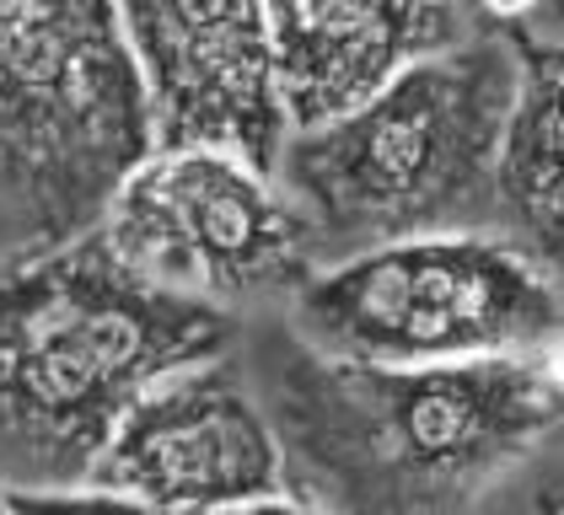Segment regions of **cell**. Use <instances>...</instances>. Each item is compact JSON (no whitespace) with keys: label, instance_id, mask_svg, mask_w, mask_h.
Here are the masks:
<instances>
[{"label":"cell","instance_id":"52a82bcc","mask_svg":"<svg viewBox=\"0 0 564 515\" xmlns=\"http://www.w3.org/2000/svg\"><path fill=\"white\" fill-rule=\"evenodd\" d=\"M119 22L151 113V151H216L263 177L280 167L291 124L274 86L269 6H130Z\"/></svg>","mask_w":564,"mask_h":515},{"label":"cell","instance_id":"3957f363","mask_svg":"<svg viewBox=\"0 0 564 515\" xmlns=\"http://www.w3.org/2000/svg\"><path fill=\"white\" fill-rule=\"evenodd\" d=\"M517 102V48L489 22L457 48L409 65L339 124L285 140V199L317 258H355L446 237L495 199V156Z\"/></svg>","mask_w":564,"mask_h":515},{"label":"cell","instance_id":"7a4b0ae2","mask_svg":"<svg viewBox=\"0 0 564 515\" xmlns=\"http://www.w3.org/2000/svg\"><path fill=\"white\" fill-rule=\"evenodd\" d=\"M231 317L140 280L102 231L0 263V457L70 483L134 403L220 360Z\"/></svg>","mask_w":564,"mask_h":515},{"label":"cell","instance_id":"5bb4252c","mask_svg":"<svg viewBox=\"0 0 564 515\" xmlns=\"http://www.w3.org/2000/svg\"><path fill=\"white\" fill-rule=\"evenodd\" d=\"M521 515H564V489H554V494H543V500H532Z\"/></svg>","mask_w":564,"mask_h":515},{"label":"cell","instance_id":"5b68a950","mask_svg":"<svg viewBox=\"0 0 564 515\" xmlns=\"http://www.w3.org/2000/svg\"><path fill=\"white\" fill-rule=\"evenodd\" d=\"M564 322L560 280L506 237H414L339 258L296 291V339L355 365L532 354Z\"/></svg>","mask_w":564,"mask_h":515},{"label":"cell","instance_id":"2e32d148","mask_svg":"<svg viewBox=\"0 0 564 515\" xmlns=\"http://www.w3.org/2000/svg\"><path fill=\"white\" fill-rule=\"evenodd\" d=\"M0 226H6V220H0Z\"/></svg>","mask_w":564,"mask_h":515},{"label":"cell","instance_id":"ba28073f","mask_svg":"<svg viewBox=\"0 0 564 515\" xmlns=\"http://www.w3.org/2000/svg\"><path fill=\"white\" fill-rule=\"evenodd\" d=\"M87 478L145 511L199 515L280 500L285 457L242 371L220 354L151 386Z\"/></svg>","mask_w":564,"mask_h":515},{"label":"cell","instance_id":"277c9868","mask_svg":"<svg viewBox=\"0 0 564 515\" xmlns=\"http://www.w3.org/2000/svg\"><path fill=\"white\" fill-rule=\"evenodd\" d=\"M151 156V113L113 6H0V220L39 248L102 226Z\"/></svg>","mask_w":564,"mask_h":515},{"label":"cell","instance_id":"7c38bea8","mask_svg":"<svg viewBox=\"0 0 564 515\" xmlns=\"http://www.w3.org/2000/svg\"><path fill=\"white\" fill-rule=\"evenodd\" d=\"M560 296H564V285H560ZM527 360H532L538 386H543V397H549V408H554V429H564V322L538 343Z\"/></svg>","mask_w":564,"mask_h":515},{"label":"cell","instance_id":"8992f818","mask_svg":"<svg viewBox=\"0 0 564 515\" xmlns=\"http://www.w3.org/2000/svg\"><path fill=\"white\" fill-rule=\"evenodd\" d=\"M97 231L140 280L216 311L296 296L317 258L302 210L263 172L216 151H151Z\"/></svg>","mask_w":564,"mask_h":515},{"label":"cell","instance_id":"8fae6325","mask_svg":"<svg viewBox=\"0 0 564 515\" xmlns=\"http://www.w3.org/2000/svg\"><path fill=\"white\" fill-rule=\"evenodd\" d=\"M11 494V511L17 515H167V511H145L130 500H113V494H70V489H6ZM199 515H323L306 511V505H285V500H263V505H237V511H199Z\"/></svg>","mask_w":564,"mask_h":515},{"label":"cell","instance_id":"9a60e30c","mask_svg":"<svg viewBox=\"0 0 564 515\" xmlns=\"http://www.w3.org/2000/svg\"><path fill=\"white\" fill-rule=\"evenodd\" d=\"M0 515H17V511H11V494H6V489H0Z\"/></svg>","mask_w":564,"mask_h":515},{"label":"cell","instance_id":"6da1fadb","mask_svg":"<svg viewBox=\"0 0 564 515\" xmlns=\"http://www.w3.org/2000/svg\"><path fill=\"white\" fill-rule=\"evenodd\" d=\"M259 392L285 472L323 515H457L554 429L527 354L355 365L269 328Z\"/></svg>","mask_w":564,"mask_h":515},{"label":"cell","instance_id":"9c48e42d","mask_svg":"<svg viewBox=\"0 0 564 515\" xmlns=\"http://www.w3.org/2000/svg\"><path fill=\"white\" fill-rule=\"evenodd\" d=\"M474 33V17L452 6H269V48H274V86L285 124L296 134L339 124L360 113L371 97H382L409 65L446 54Z\"/></svg>","mask_w":564,"mask_h":515},{"label":"cell","instance_id":"4fadbf2b","mask_svg":"<svg viewBox=\"0 0 564 515\" xmlns=\"http://www.w3.org/2000/svg\"><path fill=\"white\" fill-rule=\"evenodd\" d=\"M500 17H506L511 28H521V33L564 48V6H532V11H500Z\"/></svg>","mask_w":564,"mask_h":515},{"label":"cell","instance_id":"30bf717a","mask_svg":"<svg viewBox=\"0 0 564 515\" xmlns=\"http://www.w3.org/2000/svg\"><path fill=\"white\" fill-rule=\"evenodd\" d=\"M517 48V102L495 156V205L543 269H564V48L484 17Z\"/></svg>","mask_w":564,"mask_h":515}]
</instances>
